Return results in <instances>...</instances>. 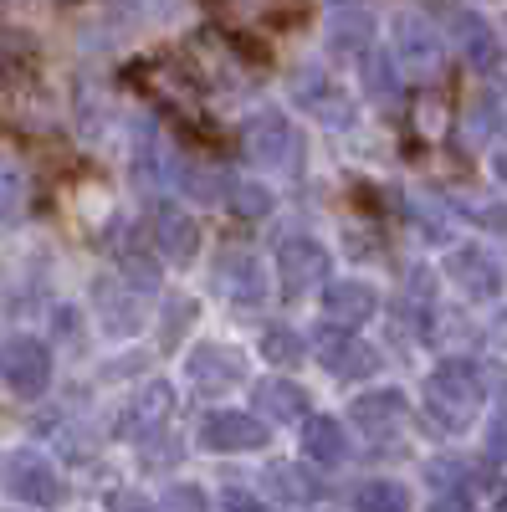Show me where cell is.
I'll return each instance as SVG.
<instances>
[{
  "instance_id": "1",
  "label": "cell",
  "mask_w": 507,
  "mask_h": 512,
  "mask_svg": "<svg viewBox=\"0 0 507 512\" xmlns=\"http://www.w3.org/2000/svg\"><path fill=\"white\" fill-rule=\"evenodd\" d=\"M426 410L441 431H467L482 410V379L472 374V364H461V359L436 364L426 379Z\"/></svg>"
},
{
  "instance_id": "2",
  "label": "cell",
  "mask_w": 507,
  "mask_h": 512,
  "mask_svg": "<svg viewBox=\"0 0 507 512\" xmlns=\"http://www.w3.org/2000/svg\"><path fill=\"white\" fill-rule=\"evenodd\" d=\"M241 144H246V159L272 169V175H298L303 169V134L287 113H257L246 123Z\"/></svg>"
},
{
  "instance_id": "3",
  "label": "cell",
  "mask_w": 507,
  "mask_h": 512,
  "mask_svg": "<svg viewBox=\"0 0 507 512\" xmlns=\"http://www.w3.org/2000/svg\"><path fill=\"white\" fill-rule=\"evenodd\" d=\"M390 57L400 72L410 77H436L441 72V41H436V26L415 11H400L395 26H390Z\"/></svg>"
},
{
  "instance_id": "4",
  "label": "cell",
  "mask_w": 507,
  "mask_h": 512,
  "mask_svg": "<svg viewBox=\"0 0 507 512\" xmlns=\"http://www.w3.org/2000/svg\"><path fill=\"white\" fill-rule=\"evenodd\" d=\"M0 379H6L16 395L36 400L52 384V349L41 344V338H31V333L6 338V344H0Z\"/></svg>"
},
{
  "instance_id": "5",
  "label": "cell",
  "mask_w": 507,
  "mask_h": 512,
  "mask_svg": "<svg viewBox=\"0 0 507 512\" xmlns=\"http://www.w3.org/2000/svg\"><path fill=\"white\" fill-rule=\"evenodd\" d=\"M6 492L16 502H31V507H52V502H62V477L41 451H11L6 456Z\"/></svg>"
},
{
  "instance_id": "6",
  "label": "cell",
  "mask_w": 507,
  "mask_h": 512,
  "mask_svg": "<svg viewBox=\"0 0 507 512\" xmlns=\"http://www.w3.org/2000/svg\"><path fill=\"white\" fill-rule=\"evenodd\" d=\"M292 98H298L313 118H323L328 128H349L354 123V103L323 67H298L292 72Z\"/></svg>"
},
{
  "instance_id": "7",
  "label": "cell",
  "mask_w": 507,
  "mask_h": 512,
  "mask_svg": "<svg viewBox=\"0 0 507 512\" xmlns=\"http://www.w3.org/2000/svg\"><path fill=\"white\" fill-rule=\"evenodd\" d=\"M267 425L246 410H216L200 425V446L216 451V456H241V451H262L267 446Z\"/></svg>"
},
{
  "instance_id": "8",
  "label": "cell",
  "mask_w": 507,
  "mask_h": 512,
  "mask_svg": "<svg viewBox=\"0 0 507 512\" xmlns=\"http://www.w3.org/2000/svg\"><path fill=\"white\" fill-rule=\"evenodd\" d=\"M313 359L338 374V379H369L379 369V354L369 344H359L354 328H338V333H313Z\"/></svg>"
},
{
  "instance_id": "9",
  "label": "cell",
  "mask_w": 507,
  "mask_h": 512,
  "mask_svg": "<svg viewBox=\"0 0 507 512\" xmlns=\"http://www.w3.org/2000/svg\"><path fill=\"white\" fill-rule=\"evenodd\" d=\"M446 272H451V282L467 292V297H477V303H492V297L507 287L502 262H497L492 251H482V246H461V251H451Z\"/></svg>"
},
{
  "instance_id": "10",
  "label": "cell",
  "mask_w": 507,
  "mask_h": 512,
  "mask_svg": "<svg viewBox=\"0 0 507 512\" xmlns=\"http://www.w3.org/2000/svg\"><path fill=\"white\" fill-rule=\"evenodd\" d=\"M349 420H354V431H359V436H369V441H390V436L405 431L410 405H405L400 390H374V395H359V400H354Z\"/></svg>"
},
{
  "instance_id": "11",
  "label": "cell",
  "mask_w": 507,
  "mask_h": 512,
  "mask_svg": "<svg viewBox=\"0 0 507 512\" xmlns=\"http://www.w3.org/2000/svg\"><path fill=\"white\" fill-rule=\"evenodd\" d=\"M149 236H154V246L169 256V262H180V267L200 251V231H195V221H190V210L175 205V200H159V205L149 210Z\"/></svg>"
},
{
  "instance_id": "12",
  "label": "cell",
  "mask_w": 507,
  "mask_h": 512,
  "mask_svg": "<svg viewBox=\"0 0 507 512\" xmlns=\"http://www.w3.org/2000/svg\"><path fill=\"white\" fill-rule=\"evenodd\" d=\"M277 272L287 292H308L318 282H328V251L313 236H287L277 246Z\"/></svg>"
},
{
  "instance_id": "13",
  "label": "cell",
  "mask_w": 507,
  "mask_h": 512,
  "mask_svg": "<svg viewBox=\"0 0 507 512\" xmlns=\"http://www.w3.org/2000/svg\"><path fill=\"white\" fill-rule=\"evenodd\" d=\"M185 374H190V384H195L200 395H226L231 384H241V379H246V364H241V354H236V349L200 344V349H190Z\"/></svg>"
},
{
  "instance_id": "14",
  "label": "cell",
  "mask_w": 507,
  "mask_h": 512,
  "mask_svg": "<svg viewBox=\"0 0 507 512\" xmlns=\"http://www.w3.org/2000/svg\"><path fill=\"white\" fill-rule=\"evenodd\" d=\"M216 287L231 297V303L257 308L262 297H267V272H262V262L251 251H226L221 262H216Z\"/></svg>"
},
{
  "instance_id": "15",
  "label": "cell",
  "mask_w": 507,
  "mask_h": 512,
  "mask_svg": "<svg viewBox=\"0 0 507 512\" xmlns=\"http://www.w3.org/2000/svg\"><path fill=\"white\" fill-rule=\"evenodd\" d=\"M323 313L333 318V328H359L379 313V292L359 277H344V282H328L323 287Z\"/></svg>"
},
{
  "instance_id": "16",
  "label": "cell",
  "mask_w": 507,
  "mask_h": 512,
  "mask_svg": "<svg viewBox=\"0 0 507 512\" xmlns=\"http://www.w3.org/2000/svg\"><path fill=\"white\" fill-rule=\"evenodd\" d=\"M169 410H175V390H169L164 379H154L149 390H139L134 405L123 410L118 431H123V436H149V431H159V425L169 420Z\"/></svg>"
},
{
  "instance_id": "17",
  "label": "cell",
  "mask_w": 507,
  "mask_h": 512,
  "mask_svg": "<svg viewBox=\"0 0 507 512\" xmlns=\"http://www.w3.org/2000/svg\"><path fill=\"white\" fill-rule=\"evenodd\" d=\"M251 400H257V410L272 425H292V420L308 415V395H303V384H292V379H262Z\"/></svg>"
},
{
  "instance_id": "18",
  "label": "cell",
  "mask_w": 507,
  "mask_h": 512,
  "mask_svg": "<svg viewBox=\"0 0 507 512\" xmlns=\"http://www.w3.org/2000/svg\"><path fill=\"white\" fill-rule=\"evenodd\" d=\"M303 456L318 461V466H338L349 456V436H344V425H338L333 415H303Z\"/></svg>"
},
{
  "instance_id": "19",
  "label": "cell",
  "mask_w": 507,
  "mask_h": 512,
  "mask_svg": "<svg viewBox=\"0 0 507 512\" xmlns=\"http://www.w3.org/2000/svg\"><path fill=\"white\" fill-rule=\"evenodd\" d=\"M262 487L272 502H292V507H308L323 497V487L303 472V466H292V461H272L267 472H262Z\"/></svg>"
},
{
  "instance_id": "20",
  "label": "cell",
  "mask_w": 507,
  "mask_h": 512,
  "mask_svg": "<svg viewBox=\"0 0 507 512\" xmlns=\"http://www.w3.org/2000/svg\"><path fill=\"white\" fill-rule=\"evenodd\" d=\"M98 308H103V328L113 338H129L144 328V313H139V297L123 292L118 282H98Z\"/></svg>"
},
{
  "instance_id": "21",
  "label": "cell",
  "mask_w": 507,
  "mask_h": 512,
  "mask_svg": "<svg viewBox=\"0 0 507 512\" xmlns=\"http://www.w3.org/2000/svg\"><path fill=\"white\" fill-rule=\"evenodd\" d=\"M456 41H461V52H467V62H472L477 72H487V67L497 62V36H492V26H487L482 16L456 11Z\"/></svg>"
},
{
  "instance_id": "22",
  "label": "cell",
  "mask_w": 507,
  "mask_h": 512,
  "mask_svg": "<svg viewBox=\"0 0 507 512\" xmlns=\"http://www.w3.org/2000/svg\"><path fill=\"white\" fill-rule=\"evenodd\" d=\"M426 482L441 502H467L472 497V466L467 461H456V456H436L426 466Z\"/></svg>"
},
{
  "instance_id": "23",
  "label": "cell",
  "mask_w": 507,
  "mask_h": 512,
  "mask_svg": "<svg viewBox=\"0 0 507 512\" xmlns=\"http://www.w3.org/2000/svg\"><path fill=\"white\" fill-rule=\"evenodd\" d=\"M369 31H374V16L359 6V11H338L333 16V26H328V47L333 52H344V57H364L369 52Z\"/></svg>"
},
{
  "instance_id": "24",
  "label": "cell",
  "mask_w": 507,
  "mask_h": 512,
  "mask_svg": "<svg viewBox=\"0 0 507 512\" xmlns=\"http://www.w3.org/2000/svg\"><path fill=\"white\" fill-rule=\"evenodd\" d=\"M364 88L379 98V103H395V93H400V77H395V57H374V52H364Z\"/></svg>"
},
{
  "instance_id": "25",
  "label": "cell",
  "mask_w": 507,
  "mask_h": 512,
  "mask_svg": "<svg viewBox=\"0 0 507 512\" xmlns=\"http://www.w3.org/2000/svg\"><path fill=\"white\" fill-rule=\"evenodd\" d=\"M405 502L410 497H405L400 482H364V487H354V507H364V512H395Z\"/></svg>"
},
{
  "instance_id": "26",
  "label": "cell",
  "mask_w": 507,
  "mask_h": 512,
  "mask_svg": "<svg viewBox=\"0 0 507 512\" xmlns=\"http://www.w3.org/2000/svg\"><path fill=\"white\" fill-rule=\"evenodd\" d=\"M226 205L236 210V216H246V221H262L267 210H272V190L251 185V180H236V185H231V195H226Z\"/></svg>"
},
{
  "instance_id": "27",
  "label": "cell",
  "mask_w": 507,
  "mask_h": 512,
  "mask_svg": "<svg viewBox=\"0 0 507 512\" xmlns=\"http://www.w3.org/2000/svg\"><path fill=\"white\" fill-rule=\"evenodd\" d=\"M262 354L272 359V364H298L303 354H308V344L292 328H267L262 333Z\"/></svg>"
},
{
  "instance_id": "28",
  "label": "cell",
  "mask_w": 507,
  "mask_h": 512,
  "mask_svg": "<svg viewBox=\"0 0 507 512\" xmlns=\"http://www.w3.org/2000/svg\"><path fill=\"white\" fill-rule=\"evenodd\" d=\"M185 323H195V303H190V297H169V318H164V344L169 349L180 344V328Z\"/></svg>"
},
{
  "instance_id": "29",
  "label": "cell",
  "mask_w": 507,
  "mask_h": 512,
  "mask_svg": "<svg viewBox=\"0 0 507 512\" xmlns=\"http://www.w3.org/2000/svg\"><path fill=\"white\" fill-rule=\"evenodd\" d=\"M415 210H420V226H426V236H431V241H446V236H451L446 205H431V200H420Z\"/></svg>"
},
{
  "instance_id": "30",
  "label": "cell",
  "mask_w": 507,
  "mask_h": 512,
  "mask_svg": "<svg viewBox=\"0 0 507 512\" xmlns=\"http://www.w3.org/2000/svg\"><path fill=\"white\" fill-rule=\"evenodd\" d=\"M16 205H21V169L0 164V216H11Z\"/></svg>"
},
{
  "instance_id": "31",
  "label": "cell",
  "mask_w": 507,
  "mask_h": 512,
  "mask_svg": "<svg viewBox=\"0 0 507 512\" xmlns=\"http://www.w3.org/2000/svg\"><path fill=\"white\" fill-rule=\"evenodd\" d=\"M210 497L200 492V487H169L164 492V507H205Z\"/></svg>"
},
{
  "instance_id": "32",
  "label": "cell",
  "mask_w": 507,
  "mask_h": 512,
  "mask_svg": "<svg viewBox=\"0 0 507 512\" xmlns=\"http://www.w3.org/2000/svg\"><path fill=\"white\" fill-rule=\"evenodd\" d=\"M487 451H492L497 461H507V410L492 420V431H487Z\"/></svg>"
},
{
  "instance_id": "33",
  "label": "cell",
  "mask_w": 507,
  "mask_h": 512,
  "mask_svg": "<svg viewBox=\"0 0 507 512\" xmlns=\"http://www.w3.org/2000/svg\"><path fill=\"white\" fill-rule=\"evenodd\" d=\"M221 507H236V512H251V507H262L257 497H251V492H241V487H226L221 492Z\"/></svg>"
},
{
  "instance_id": "34",
  "label": "cell",
  "mask_w": 507,
  "mask_h": 512,
  "mask_svg": "<svg viewBox=\"0 0 507 512\" xmlns=\"http://www.w3.org/2000/svg\"><path fill=\"white\" fill-rule=\"evenodd\" d=\"M482 226H497V231H507V205H487V210H482Z\"/></svg>"
},
{
  "instance_id": "35",
  "label": "cell",
  "mask_w": 507,
  "mask_h": 512,
  "mask_svg": "<svg viewBox=\"0 0 507 512\" xmlns=\"http://www.w3.org/2000/svg\"><path fill=\"white\" fill-rule=\"evenodd\" d=\"M108 507H149V497H139V492H113Z\"/></svg>"
},
{
  "instance_id": "36",
  "label": "cell",
  "mask_w": 507,
  "mask_h": 512,
  "mask_svg": "<svg viewBox=\"0 0 507 512\" xmlns=\"http://www.w3.org/2000/svg\"><path fill=\"white\" fill-rule=\"evenodd\" d=\"M492 169H497V180H502V185H507V149H502V154H497V159H492Z\"/></svg>"
},
{
  "instance_id": "37",
  "label": "cell",
  "mask_w": 507,
  "mask_h": 512,
  "mask_svg": "<svg viewBox=\"0 0 507 512\" xmlns=\"http://www.w3.org/2000/svg\"><path fill=\"white\" fill-rule=\"evenodd\" d=\"M492 338H497V344H507V318H502V323L492 328Z\"/></svg>"
}]
</instances>
